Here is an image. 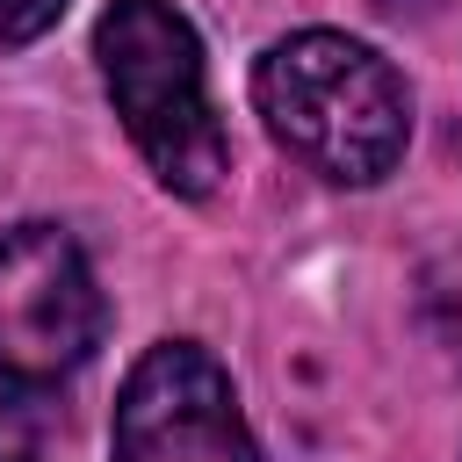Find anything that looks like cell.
<instances>
[{"mask_svg": "<svg viewBox=\"0 0 462 462\" xmlns=\"http://www.w3.org/2000/svg\"><path fill=\"white\" fill-rule=\"evenodd\" d=\"M65 14V0H0V51H22L36 36H51Z\"/></svg>", "mask_w": 462, "mask_h": 462, "instance_id": "5b68a950", "label": "cell"}, {"mask_svg": "<svg viewBox=\"0 0 462 462\" xmlns=\"http://www.w3.org/2000/svg\"><path fill=\"white\" fill-rule=\"evenodd\" d=\"M94 58L101 87L152 166V180L180 202H202L231 173V137L209 101V65L202 36L173 0H108L94 22Z\"/></svg>", "mask_w": 462, "mask_h": 462, "instance_id": "3957f363", "label": "cell"}, {"mask_svg": "<svg viewBox=\"0 0 462 462\" xmlns=\"http://www.w3.org/2000/svg\"><path fill=\"white\" fill-rule=\"evenodd\" d=\"M108 462H260L224 361L195 339H159L130 361Z\"/></svg>", "mask_w": 462, "mask_h": 462, "instance_id": "277c9868", "label": "cell"}, {"mask_svg": "<svg viewBox=\"0 0 462 462\" xmlns=\"http://www.w3.org/2000/svg\"><path fill=\"white\" fill-rule=\"evenodd\" d=\"M108 325L101 282L65 224L0 231V462H43L65 419V383Z\"/></svg>", "mask_w": 462, "mask_h": 462, "instance_id": "6da1fadb", "label": "cell"}, {"mask_svg": "<svg viewBox=\"0 0 462 462\" xmlns=\"http://www.w3.org/2000/svg\"><path fill=\"white\" fill-rule=\"evenodd\" d=\"M253 108L289 159L339 188H375L411 144V94L397 65L339 29L267 43L253 65Z\"/></svg>", "mask_w": 462, "mask_h": 462, "instance_id": "7a4b0ae2", "label": "cell"}]
</instances>
